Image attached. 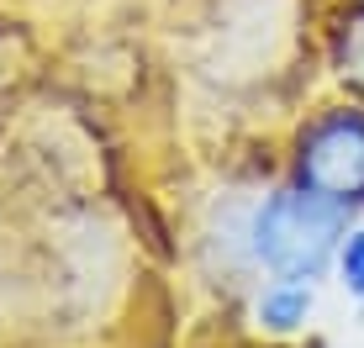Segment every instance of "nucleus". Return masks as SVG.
I'll use <instances>...</instances> for the list:
<instances>
[{
    "instance_id": "nucleus-2",
    "label": "nucleus",
    "mask_w": 364,
    "mask_h": 348,
    "mask_svg": "<svg viewBox=\"0 0 364 348\" xmlns=\"http://www.w3.org/2000/svg\"><path fill=\"white\" fill-rule=\"evenodd\" d=\"M296 185L338 206L364 201V111H322L296 148Z\"/></svg>"
},
{
    "instance_id": "nucleus-3",
    "label": "nucleus",
    "mask_w": 364,
    "mask_h": 348,
    "mask_svg": "<svg viewBox=\"0 0 364 348\" xmlns=\"http://www.w3.org/2000/svg\"><path fill=\"white\" fill-rule=\"evenodd\" d=\"M311 306H317L311 280H285V275H274V280L264 285V295H259L254 317H259V327H269V332H296V327H306Z\"/></svg>"
},
{
    "instance_id": "nucleus-4",
    "label": "nucleus",
    "mask_w": 364,
    "mask_h": 348,
    "mask_svg": "<svg viewBox=\"0 0 364 348\" xmlns=\"http://www.w3.org/2000/svg\"><path fill=\"white\" fill-rule=\"evenodd\" d=\"M333 58H338V74H343L348 85H359V90H364V6L348 11V16L338 21Z\"/></svg>"
},
{
    "instance_id": "nucleus-5",
    "label": "nucleus",
    "mask_w": 364,
    "mask_h": 348,
    "mask_svg": "<svg viewBox=\"0 0 364 348\" xmlns=\"http://www.w3.org/2000/svg\"><path fill=\"white\" fill-rule=\"evenodd\" d=\"M338 280H343V290L354 301H364V222L348 227L343 243H338Z\"/></svg>"
},
{
    "instance_id": "nucleus-1",
    "label": "nucleus",
    "mask_w": 364,
    "mask_h": 348,
    "mask_svg": "<svg viewBox=\"0 0 364 348\" xmlns=\"http://www.w3.org/2000/svg\"><path fill=\"white\" fill-rule=\"evenodd\" d=\"M343 211L328 195L306 190V185H285L274 190L254 217V254L269 275L285 280H317L328 269V259H338L343 243Z\"/></svg>"
}]
</instances>
